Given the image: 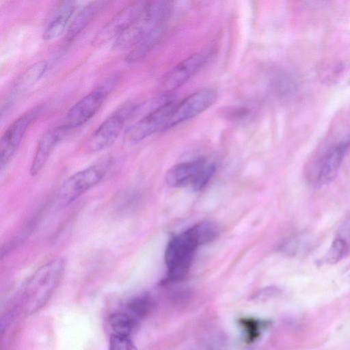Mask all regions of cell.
Wrapping results in <instances>:
<instances>
[{
  "label": "cell",
  "mask_w": 350,
  "mask_h": 350,
  "mask_svg": "<svg viewBox=\"0 0 350 350\" xmlns=\"http://www.w3.org/2000/svg\"><path fill=\"white\" fill-rule=\"evenodd\" d=\"M208 242V231L200 223L172 237L165 252L167 272L162 283L167 284L182 280L190 269L197 247Z\"/></svg>",
  "instance_id": "6da1fadb"
},
{
  "label": "cell",
  "mask_w": 350,
  "mask_h": 350,
  "mask_svg": "<svg viewBox=\"0 0 350 350\" xmlns=\"http://www.w3.org/2000/svg\"><path fill=\"white\" fill-rule=\"evenodd\" d=\"M65 267V260L58 257L35 271L25 284L22 293L23 307L26 314H33L46 304L59 286Z\"/></svg>",
  "instance_id": "7a4b0ae2"
},
{
  "label": "cell",
  "mask_w": 350,
  "mask_h": 350,
  "mask_svg": "<svg viewBox=\"0 0 350 350\" xmlns=\"http://www.w3.org/2000/svg\"><path fill=\"white\" fill-rule=\"evenodd\" d=\"M172 10V3L166 1H146L138 18L115 40L116 49H133L146 38L163 32Z\"/></svg>",
  "instance_id": "3957f363"
},
{
  "label": "cell",
  "mask_w": 350,
  "mask_h": 350,
  "mask_svg": "<svg viewBox=\"0 0 350 350\" xmlns=\"http://www.w3.org/2000/svg\"><path fill=\"white\" fill-rule=\"evenodd\" d=\"M109 161L81 170L65 180L59 187L56 198L60 205L67 206L99 183L107 173Z\"/></svg>",
  "instance_id": "277c9868"
},
{
  "label": "cell",
  "mask_w": 350,
  "mask_h": 350,
  "mask_svg": "<svg viewBox=\"0 0 350 350\" xmlns=\"http://www.w3.org/2000/svg\"><path fill=\"white\" fill-rule=\"evenodd\" d=\"M118 80L110 77L77 101L67 112L64 126L70 131L89 121L98 111Z\"/></svg>",
  "instance_id": "5b68a950"
},
{
  "label": "cell",
  "mask_w": 350,
  "mask_h": 350,
  "mask_svg": "<svg viewBox=\"0 0 350 350\" xmlns=\"http://www.w3.org/2000/svg\"><path fill=\"white\" fill-rule=\"evenodd\" d=\"M138 108V104L129 103L116 109L90 135L85 144V150L92 153L111 146L117 139L126 120Z\"/></svg>",
  "instance_id": "8992f818"
},
{
  "label": "cell",
  "mask_w": 350,
  "mask_h": 350,
  "mask_svg": "<svg viewBox=\"0 0 350 350\" xmlns=\"http://www.w3.org/2000/svg\"><path fill=\"white\" fill-rule=\"evenodd\" d=\"M215 171V165L204 159L178 163L165 174L166 184L171 187L191 185L194 191L202 189Z\"/></svg>",
  "instance_id": "52a82bcc"
},
{
  "label": "cell",
  "mask_w": 350,
  "mask_h": 350,
  "mask_svg": "<svg viewBox=\"0 0 350 350\" xmlns=\"http://www.w3.org/2000/svg\"><path fill=\"white\" fill-rule=\"evenodd\" d=\"M175 101L165 99L151 109L142 118L130 126L126 133V140L136 144L154 133L167 131V125Z\"/></svg>",
  "instance_id": "ba28073f"
},
{
  "label": "cell",
  "mask_w": 350,
  "mask_h": 350,
  "mask_svg": "<svg viewBox=\"0 0 350 350\" xmlns=\"http://www.w3.org/2000/svg\"><path fill=\"white\" fill-rule=\"evenodd\" d=\"M216 98L215 90L203 88L176 102L167 125V131L199 115L210 107Z\"/></svg>",
  "instance_id": "9c48e42d"
},
{
  "label": "cell",
  "mask_w": 350,
  "mask_h": 350,
  "mask_svg": "<svg viewBox=\"0 0 350 350\" xmlns=\"http://www.w3.org/2000/svg\"><path fill=\"white\" fill-rule=\"evenodd\" d=\"M146 3L144 1H134L120 10L96 33L92 44L100 46L116 39L138 18Z\"/></svg>",
  "instance_id": "30bf717a"
},
{
  "label": "cell",
  "mask_w": 350,
  "mask_h": 350,
  "mask_svg": "<svg viewBox=\"0 0 350 350\" xmlns=\"http://www.w3.org/2000/svg\"><path fill=\"white\" fill-rule=\"evenodd\" d=\"M39 108L23 113L16 119L3 134L0 143V167L2 170L8 165L31 123L36 120Z\"/></svg>",
  "instance_id": "8fae6325"
},
{
  "label": "cell",
  "mask_w": 350,
  "mask_h": 350,
  "mask_svg": "<svg viewBox=\"0 0 350 350\" xmlns=\"http://www.w3.org/2000/svg\"><path fill=\"white\" fill-rule=\"evenodd\" d=\"M350 147V135L331 146L323 155L317 176V183L323 186L337 176L342 161Z\"/></svg>",
  "instance_id": "7c38bea8"
},
{
  "label": "cell",
  "mask_w": 350,
  "mask_h": 350,
  "mask_svg": "<svg viewBox=\"0 0 350 350\" xmlns=\"http://www.w3.org/2000/svg\"><path fill=\"white\" fill-rule=\"evenodd\" d=\"M208 56L206 52H199L178 63L164 77V90L171 92L183 85L205 64Z\"/></svg>",
  "instance_id": "4fadbf2b"
},
{
  "label": "cell",
  "mask_w": 350,
  "mask_h": 350,
  "mask_svg": "<svg viewBox=\"0 0 350 350\" xmlns=\"http://www.w3.org/2000/svg\"><path fill=\"white\" fill-rule=\"evenodd\" d=\"M70 131L63 125L51 129L40 137L30 165L29 173L34 176L44 167L50 155Z\"/></svg>",
  "instance_id": "5bb4252c"
},
{
  "label": "cell",
  "mask_w": 350,
  "mask_h": 350,
  "mask_svg": "<svg viewBox=\"0 0 350 350\" xmlns=\"http://www.w3.org/2000/svg\"><path fill=\"white\" fill-rule=\"evenodd\" d=\"M76 3L77 2L74 1H64L59 3L43 31L44 40H55L64 32L76 9Z\"/></svg>",
  "instance_id": "9a60e30c"
},
{
  "label": "cell",
  "mask_w": 350,
  "mask_h": 350,
  "mask_svg": "<svg viewBox=\"0 0 350 350\" xmlns=\"http://www.w3.org/2000/svg\"><path fill=\"white\" fill-rule=\"evenodd\" d=\"M350 250V217L346 218L339 226L336 235L325 254L323 261L336 264L342 260Z\"/></svg>",
  "instance_id": "2e32d148"
},
{
  "label": "cell",
  "mask_w": 350,
  "mask_h": 350,
  "mask_svg": "<svg viewBox=\"0 0 350 350\" xmlns=\"http://www.w3.org/2000/svg\"><path fill=\"white\" fill-rule=\"evenodd\" d=\"M107 3L109 1H96L85 5L70 25L66 35V40L72 41L77 37Z\"/></svg>",
  "instance_id": "e0dca14e"
},
{
  "label": "cell",
  "mask_w": 350,
  "mask_h": 350,
  "mask_svg": "<svg viewBox=\"0 0 350 350\" xmlns=\"http://www.w3.org/2000/svg\"><path fill=\"white\" fill-rule=\"evenodd\" d=\"M48 68V63L41 60L31 65L22 75L16 84V90L27 89L38 82L44 75Z\"/></svg>",
  "instance_id": "ac0fdd59"
},
{
  "label": "cell",
  "mask_w": 350,
  "mask_h": 350,
  "mask_svg": "<svg viewBox=\"0 0 350 350\" xmlns=\"http://www.w3.org/2000/svg\"><path fill=\"white\" fill-rule=\"evenodd\" d=\"M137 321L124 312H116L109 317V325L114 334L129 336Z\"/></svg>",
  "instance_id": "d6986e66"
},
{
  "label": "cell",
  "mask_w": 350,
  "mask_h": 350,
  "mask_svg": "<svg viewBox=\"0 0 350 350\" xmlns=\"http://www.w3.org/2000/svg\"><path fill=\"white\" fill-rule=\"evenodd\" d=\"M239 324L243 330L245 341L251 344L259 338L262 331L269 323L254 318H241L239 319Z\"/></svg>",
  "instance_id": "ffe728a7"
},
{
  "label": "cell",
  "mask_w": 350,
  "mask_h": 350,
  "mask_svg": "<svg viewBox=\"0 0 350 350\" xmlns=\"http://www.w3.org/2000/svg\"><path fill=\"white\" fill-rule=\"evenodd\" d=\"M310 243L306 237L301 235L292 237L286 240L280 247L282 254L289 256L302 255L309 250Z\"/></svg>",
  "instance_id": "44dd1931"
},
{
  "label": "cell",
  "mask_w": 350,
  "mask_h": 350,
  "mask_svg": "<svg viewBox=\"0 0 350 350\" xmlns=\"http://www.w3.org/2000/svg\"><path fill=\"white\" fill-rule=\"evenodd\" d=\"M152 304V300L148 296L137 297L128 302L126 312L138 322L150 312Z\"/></svg>",
  "instance_id": "7402d4cb"
},
{
  "label": "cell",
  "mask_w": 350,
  "mask_h": 350,
  "mask_svg": "<svg viewBox=\"0 0 350 350\" xmlns=\"http://www.w3.org/2000/svg\"><path fill=\"white\" fill-rule=\"evenodd\" d=\"M109 345V350H137L128 336L113 334Z\"/></svg>",
  "instance_id": "603a6c76"
},
{
  "label": "cell",
  "mask_w": 350,
  "mask_h": 350,
  "mask_svg": "<svg viewBox=\"0 0 350 350\" xmlns=\"http://www.w3.org/2000/svg\"><path fill=\"white\" fill-rule=\"evenodd\" d=\"M348 83H349V84L350 85V77H349V80H348Z\"/></svg>",
  "instance_id": "cb8c5ba5"
}]
</instances>
